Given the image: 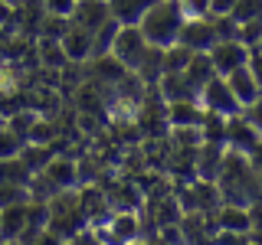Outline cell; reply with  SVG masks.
<instances>
[{
	"label": "cell",
	"instance_id": "1",
	"mask_svg": "<svg viewBox=\"0 0 262 245\" xmlns=\"http://www.w3.org/2000/svg\"><path fill=\"white\" fill-rule=\"evenodd\" d=\"M180 23H184V10L177 0H154L138 20V30L151 46H170L177 39Z\"/></svg>",
	"mask_w": 262,
	"mask_h": 245
},
{
	"label": "cell",
	"instance_id": "2",
	"mask_svg": "<svg viewBox=\"0 0 262 245\" xmlns=\"http://www.w3.org/2000/svg\"><path fill=\"white\" fill-rule=\"evenodd\" d=\"M223 147H229V151H239V154H256V147H259V125H256V121H249L243 111L226 114Z\"/></svg>",
	"mask_w": 262,
	"mask_h": 245
},
{
	"label": "cell",
	"instance_id": "3",
	"mask_svg": "<svg viewBox=\"0 0 262 245\" xmlns=\"http://www.w3.org/2000/svg\"><path fill=\"white\" fill-rule=\"evenodd\" d=\"M144 49H147V39L141 36V30L131 23V27H118V33H115V39H112V46H108V53L118 59L125 69H135L138 59L144 56Z\"/></svg>",
	"mask_w": 262,
	"mask_h": 245
},
{
	"label": "cell",
	"instance_id": "4",
	"mask_svg": "<svg viewBox=\"0 0 262 245\" xmlns=\"http://www.w3.org/2000/svg\"><path fill=\"white\" fill-rule=\"evenodd\" d=\"M196 102H200V108L203 111H216V114H236V111H243L239 108V102L233 98V92H229V85H226V79L223 76H213L207 85L200 88V95H196Z\"/></svg>",
	"mask_w": 262,
	"mask_h": 245
},
{
	"label": "cell",
	"instance_id": "5",
	"mask_svg": "<svg viewBox=\"0 0 262 245\" xmlns=\"http://www.w3.org/2000/svg\"><path fill=\"white\" fill-rule=\"evenodd\" d=\"M174 43L187 46L190 53H207V49L216 43L213 27H210V16H184V23H180Z\"/></svg>",
	"mask_w": 262,
	"mask_h": 245
},
{
	"label": "cell",
	"instance_id": "6",
	"mask_svg": "<svg viewBox=\"0 0 262 245\" xmlns=\"http://www.w3.org/2000/svg\"><path fill=\"white\" fill-rule=\"evenodd\" d=\"M226 85L229 92H233V98L239 102V108H249V105H259V76L249 69V65H236V69L226 72Z\"/></svg>",
	"mask_w": 262,
	"mask_h": 245
},
{
	"label": "cell",
	"instance_id": "7",
	"mask_svg": "<svg viewBox=\"0 0 262 245\" xmlns=\"http://www.w3.org/2000/svg\"><path fill=\"white\" fill-rule=\"evenodd\" d=\"M213 69H216V76H226L229 69H236V65L246 62V56H249V46H243L239 39H216L210 49H207Z\"/></svg>",
	"mask_w": 262,
	"mask_h": 245
},
{
	"label": "cell",
	"instance_id": "8",
	"mask_svg": "<svg viewBox=\"0 0 262 245\" xmlns=\"http://www.w3.org/2000/svg\"><path fill=\"white\" fill-rule=\"evenodd\" d=\"M59 46H62V53H66V59H69V62H82V59L92 56V33L76 27V23L69 20L66 33L59 36Z\"/></svg>",
	"mask_w": 262,
	"mask_h": 245
},
{
	"label": "cell",
	"instance_id": "9",
	"mask_svg": "<svg viewBox=\"0 0 262 245\" xmlns=\"http://www.w3.org/2000/svg\"><path fill=\"white\" fill-rule=\"evenodd\" d=\"M223 151H226L223 144H210V141L196 144V151H193V174H196V180H216L220 163H223Z\"/></svg>",
	"mask_w": 262,
	"mask_h": 245
},
{
	"label": "cell",
	"instance_id": "10",
	"mask_svg": "<svg viewBox=\"0 0 262 245\" xmlns=\"http://www.w3.org/2000/svg\"><path fill=\"white\" fill-rule=\"evenodd\" d=\"M39 174L53 183V190H72V186H76V180H79V167L69 157H56V154H53L49 163L39 170Z\"/></svg>",
	"mask_w": 262,
	"mask_h": 245
},
{
	"label": "cell",
	"instance_id": "11",
	"mask_svg": "<svg viewBox=\"0 0 262 245\" xmlns=\"http://www.w3.org/2000/svg\"><path fill=\"white\" fill-rule=\"evenodd\" d=\"M108 229L105 232H98V239H112V242H131V239H138V232H141V219L135 216L131 209H121V212H115V216L108 219Z\"/></svg>",
	"mask_w": 262,
	"mask_h": 245
},
{
	"label": "cell",
	"instance_id": "12",
	"mask_svg": "<svg viewBox=\"0 0 262 245\" xmlns=\"http://www.w3.org/2000/svg\"><path fill=\"white\" fill-rule=\"evenodd\" d=\"M69 20L76 23V27H82V30L92 33L102 20H108V4H105V0H76Z\"/></svg>",
	"mask_w": 262,
	"mask_h": 245
},
{
	"label": "cell",
	"instance_id": "13",
	"mask_svg": "<svg viewBox=\"0 0 262 245\" xmlns=\"http://www.w3.org/2000/svg\"><path fill=\"white\" fill-rule=\"evenodd\" d=\"M180 76H184L187 85L200 95V88L207 85L213 76H216V69H213V62H210L207 53H190V59H187V65H184V72H180Z\"/></svg>",
	"mask_w": 262,
	"mask_h": 245
},
{
	"label": "cell",
	"instance_id": "14",
	"mask_svg": "<svg viewBox=\"0 0 262 245\" xmlns=\"http://www.w3.org/2000/svg\"><path fill=\"white\" fill-rule=\"evenodd\" d=\"M23 226H27V200L0 206V239H20Z\"/></svg>",
	"mask_w": 262,
	"mask_h": 245
},
{
	"label": "cell",
	"instance_id": "15",
	"mask_svg": "<svg viewBox=\"0 0 262 245\" xmlns=\"http://www.w3.org/2000/svg\"><path fill=\"white\" fill-rule=\"evenodd\" d=\"M105 4H108L112 20H118L121 27H131V23L138 27V20L144 16V10L154 4V0H105Z\"/></svg>",
	"mask_w": 262,
	"mask_h": 245
},
{
	"label": "cell",
	"instance_id": "16",
	"mask_svg": "<svg viewBox=\"0 0 262 245\" xmlns=\"http://www.w3.org/2000/svg\"><path fill=\"white\" fill-rule=\"evenodd\" d=\"M200 118H203L200 102H187V98L167 102V111H164V121H167L170 128L174 125H200Z\"/></svg>",
	"mask_w": 262,
	"mask_h": 245
},
{
	"label": "cell",
	"instance_id": "17",
	"mask_svg": "<svg viewBox=\"0 0 262 245\" xmlns=\"http://www.w3.org/2000/svg\"><path fill=\"white\" fill-rule=\"evenodd\" d=\"M30 170L20 157H0V183H13V186H27L30 183Z\"/></svg>",
	"mask_w": 262,
	"mask_h": 245
},
{
	"label": "cell",
	"instance_id": "18",
	"mask_svg": "<svg viewBox=\"0 0 262 245\" xmlns=\"http://www.w3.org/2000/svg\"><path fill=\"white\" fill-rule=\"evenodd\" d=\"M36 53H39V65H43V69H62V65L69 62L66 53H62V46H59V39H39Z\"/></svg>",
	"mask_w": 262,
	"mask_h": 245
},
{
	"label": "cell",
	"instance_id": "19",
	"mask_svg": "<svg viewBox=\"0 0 262 245\" xmlns=\"http://www.w3.org/2000/svg\"><path fill=\"white\" fill-rule=\"evenodd\" d=\"M125 65H121L118 59H115L112 53H102V56H95V79L98 82H108V85H115L121 76H125Z\"/></svg>",
	"mask_w": 262,
	"mask_h": 245
},
{
	"label": "cell",
	"instance_id": "20",
	"mask_svg": "<svg viewBox=\"0 0 262 245\" xmlns=\"http://www.w3.org/2000/svg\"><path fill=\"white\" fill-rule=\"evenodd\" d=\"M187 59H190V49H187V46H180V43H170V46H164L161 69H164V72H184Z\"/></svg>",
	"mask_w": 262,
	"mask_h": 245
},
{
	"label": "cell",
	"instance_id": "21",
	"mask_svg": "<svg viewBox=\"0 0 262 245\" xmlns=\"http://www.w3.org/2000/svg\"><path fill=\"white\" fill-rule=\"evenodd\" d=\"M170 137H174V147H196V144H203L200 125H174V128H170Z\"/></svg>",
	"mask_w": 262,
	"mask_h": 245
},
{
	"label": "cell",
	"instance_id": "22",
	"mask_svg": "<svg viewBox=\"0 0 262 245\" xmlns=\"http://www.w3.org/2000/svg\"><path fill=\"white\" fill-rule=\"evenodd\" d=\"M229 16H233L236 23L256 20V16H262V0H233V7H229Z\"/></svg>",
	"mask_w": 262,
	"mask_h": 245
},
{
	"label": "cell",
	"instance_id": "23",
	"mask_svg": "<svg viewBox=\"0 0 262 245\" xmlns=\"http://www.w3.org/2000/svg\"><path fill=\"white\" fill-rule=\"evenodd\" d=\"M27 144H49L53 141V121H46V118H36L30 125V131H27V137H23Z\"/></svg>",
	"mask_w": 262,
	"mask_h": 245
},
{
	"label": "cell",
	"instance_id": "24",
	"mask_svg": "<svg viewBox=\"0 0 262 245\" xmlns=\"http://www.w3.org/2000/svg\"><path fill=\"white\" fill-rule=\"evenodd\" d=\"M259 33H262V16L239 23V30H236V39H239L243 46H259Z\"/></svg>",
	"mask_w": 262,
	"mask_h": 245
},
{
	"label": "cell",
	"instance_id": "25",
	"mask_svg": "<svg viewBox=\"0 0 262 245\" xmlns=\"http://www.w3.org/2000/svg\"><path fill=\"white\" fill-rule=\"evenodd\" d=\"M23 144H27V141H23L20 134H13L10 128H4V131H0V157H16Z\"/></svg>",
	"mask_w": 262,
	"mask_h": 245
},
{
	"label": "cell",
	"instance_id": "26",
	"mask_svg": "<svg viewBox=\"0 0 262 245\" xmlns=\"http://www.w3.org/2000/svg\"><path fill=\"white\" fill-rule=\"evenodd\" d=\"M39 118V114L36 111H16L13 114V118H10V125H7V128H10L13 131V134H20V137H27V131H30V125H33V121H36Z\"/></svg>",
	"mask_w": 262,
	"mask_h": 245
},
{
	"label": "cell",
	"instance_id": "27",
	"mask_svg": "<svg viewBox=\"0 0 262 245\" xmlns=\"http://www.w3.org/2000/svg\"><path fill=\"white\" fill-rule=\"evenodd\" d=\"M184 16H207L210 13V0H177Z\"/></svg>",
	"mask_w": 262,
	"mask_h": 245
},
{
	"label": "cell",
	"instance_id": "28",
	"mask_svg": "<svg viewBox=\"0 0 262 245\" xmlns=\"http://www.w3.org/2000/svg\"><path fill=\"white\" fill-rule=\"evenodd\" d=\"M72 7H76V0H43V10L53 16H69Z\"/></svg>",
	"mask_w": 262,
	"mask_h": 245
},
{
	"label": "cell",
	"instance_id": "29",
	"mask_svg": "<svg viewBox=\"0 0 262 245\" xmlns=\"http://www.w3.org/2000/svg\"><path fill=\"white\" fill-rule=\"evenodd\" d=\"M233 0H210V13H229Z\"/></svg>",
	"mask_w": 262,
	"mask_h": 245
},
{
	"label": "cell",
	"instance_id": "30",
	"mask_svg": "<svg viewBox=\"0 0 262 245\" xmlns=\"http://www.w3.org/2000/svg\"><path fill=\"white\" fill-rule=\"evenodd\" d=\"M10 16H13V7H7L4 0H0V30H4L7 23H10Z\"/></svg>",
	"mask_w": 262,
	"mask_h": 245
},
{
	"label": "cell",
	"instance_id": "31",
	"mask_svg": "<svg viewBox=\"0 0 262 245\" xmlns=\"http://www.w3.org/2000/svg\"><path fill=\"white\" fill-rule=\"evenodd\" d=\"M4 4H7V7H20L23 0H4Z\"/></svg>",
	"mask_w": 262,
	"mask_h": 245
},
{
	"label": "cell",
	"instance_id": "32",
	"mask_svg": "<svg viewBox=\"0 0 262 245\" xmlns=\"http://www.w3.org/2000/svg\"><path fill=\"white\" fill-rule=\"evenodd\" d=\"M39 4H43V0H39Z\"/></svg>",
	"mask_w": 262,
	"mask_h": 245
}]
</instances>
